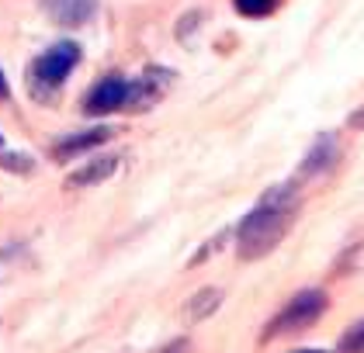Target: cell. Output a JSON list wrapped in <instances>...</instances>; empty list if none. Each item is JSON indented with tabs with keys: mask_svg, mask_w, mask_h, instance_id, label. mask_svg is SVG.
Instances as JSON below:
<instances>
[{
	"mask_svg": "<svg viewBox=\"0 0 364 353\" xmlns=\"http://www.w3.org/2000/svg\"><path fill=\"white\" fill-rule=\"evenodd\" d=\"M299 180H288L271 188L236 229V249L243 260H260L291 232V222L299 215Z\"/></svg>",
	"mask_w": 364,
	"mask_h": 353,
	"instance_id": "1",
	"label": "cell"
},
{
	"mask_svg": "<svg viewBox=\"0 0 364 353\" xmlns=\"http://www.w3.org/2000/svg\"><path fill=\"white\" fill-rule=\"evenodd\" d=\"M80 63V45L63 38L56 45H49L42 55H35V63L28 66V94L35 101H53L59 94V87L70 80V73Z\"/></svg>",
	"mask_w": 364,
	"mask_h": 353,
	"instance_id": "2",
	"label": "cell"
},
{
	"mask_svg": "<svg viewBox=\"0 0 364 353\" xmlns=\"http://www.w3.org/2000/svg\"><path fill=\"white\" fill-rule=\"evenodd\" d=\"M326 308H330L326 291H319V288H306V291H299V295H295V298L288 301L278 315L264 326V343L281 340V336H299V332L312 329L323 315H326Z\"/></svg>",
	"mask_w": 364,
	"mask_h": 353,
	"instance_id": "3",
	"label": "cell"
},
{
	"mask_svg": "<svg viewBox=\"0 0 364 353\" xmlns=\"http://www.w3.org/2000/svg\"><path fill=\"white\" fill-rule=\"evenodd\" d=\"M129 94H132V83L125 77H105L90 87V94L84 97V111L87 114H112L118 108H129Z\"/></svg>",
	"mask_w": 364,
	"mask_h": 353,
	"instance_id": "4",
	"label": "cell"
},
{
	"mask_svg": "<svg viewBox=\"0 0 364 353\" xmlns=\"http://www.w3.org/2000/svg\"><path fill=\"white\" fill-rule=\"evenodd\" d=\"M112 136H114V129H108V125H101V129H90V132H80V136H70V139H63L56 149H53V156H56L59 163H70L73 156L97 149L101 142H108Z\"/></svg>",
	"mask_w": 364,
	"mask_h": 353,
	"instance_id": "5",
	"label": "cell"
},
{
	"mask_svg": "<svg viewBox=\"0 0 364 353\" xmlns=\"http://www.w3.org/2000/svg\"><path fill=\"white\" fill-rule=\"evenodd\" d=\"M46 7H49L53 21L63 25V28L87 25V21L94 18V11H97V4H94V0H46Z\"/></svg>",
	"mask_w": 364,
	"mask_h": 353,
	"instance_id": "6",
	"label": "cell"
},
{
	"mask_svg": "<svg viewBox=\"0 0 364 353\" xmlns=\"http://www.w3.org/2000/svg\"><path fill=\"white\" fill-rule=\"evenodd\" d=\"M118 166H122V156H101V160H90L87 166L73 170V173L66 177V188H90V184H101V180L114 177Z\"/></svg>",
	"mask_w": 364,
	"mask_h": 353,
	"instance_id": "7",
	"label": "cell"
},
{
	"mask_svg": "<svg viewBox=\"0 0 364 353\" xmlns=\"http://www.w3.org/2000/svg\"><path fill=\"white\" fill-rule=\"evenodd\" d=\"M336 160V146L330 136H323L316 146H312V153H309V160L299 166V180H309V177H319V173H326Z\"/></svg>",
	"mask_w": 364,
	"mask_h": 353,
	"instance_id": "8",
	"label": "cell"
},
{
	"mask_svg": "<svg viewBox=\"0 0 364 353\" xmlns=\"http://www.w3.org/2000/svg\"><path fill=\"white\" fill-rule=\"evenodd\" d=\"M219 301H223V291L208 288V291H201L198 298H191V305H188L191 312H188V315H191V319H205V315H212V312H215V305H219Z\"/></svg>",
	"mask_w": 364,
	"mask_h": 353,
	"instance_id": "9",
	"label": "cell"
},
{
	"mask_svg": "<svg viewBox=\"0 0 364 353\" xmlns=\"http://www.w3.org/2000/svg\"><path fill=\"white\" fill-rule=\"evenodd\" d=\"M232 4H236V11L243 18H267L281 0H232Z\"/></svg>",
	"mask_w": 364,
	"mask_h": 353,
	"instance_id": "10",
	"label": "cell"
},
{
	"mask_svg": "<svg viewBox=\"0 0 364 353\" xmlns=\"http://www.w3.org/2000/svg\"><path fill=\"white\" fill-rule=\"evenodd\" d=\"M336 353H364V319H361V322H354V326L340 336V347H336Z\"/></svg>",
	"mask_w": 364,
	"mask_h": 353,
	"instance_id": "11",
	"label": "cell"
},
{
	"mask_svg": "<svg viewBox=\"0 0 364 353\" xmlns=\"http://www.w3.org/2000/svg\"><path fill=\"white\" fill-rule=\"evenodd\" d=\"M7 94H11V87H7V77H4V73H0V101H4V97H7Z\"/></svg>",
	"mask_w": 364,
	"mask_h": 353,
	"instance_id": "12",
	"label": "cell"
},
{
	"mask_svg": "<svg viewBox=\"0 0 364 353\" xmlns=\"http://www.w3.org/2000/svg\"><path fill=\"white\" fill-rule=\"evenodd\" d=\"M184 350H188V343H184V340H181V343H177V347H170L167 353H184Z\"/></svg>",
	"mask_w": 364,
	"mask_h": 353,
	"instance_id": "13",
	"label": "cell"
},
{
	"mask_svg": "<svg viewBox=\"0 0 364 353\" xmlns=\"http://www.w3.org/2000/svg\"><path fill=\"white\" fill-rule=\"evenodd\" d=\"M295 353H326V350H295Z\"/></svg>",
	"mask_w": 364,
	"mask_h": 353,
	"instance_id": "14",
	"label": "cell"
},
{
	"mask_svg": "<svg viewBox=\"0 0 364 353\" xmlns=\"http://www.w3.org/2000/svg\"><path fill=\"white\" fill-rule=\"evenodd\" d=\"M0 142H4V139H0Z\"/></svg>",
	"mask_w": 364,
	"mask_h": 353,
	"instance_id": "15",
	"label": "cell"
}]
</instances>
